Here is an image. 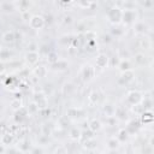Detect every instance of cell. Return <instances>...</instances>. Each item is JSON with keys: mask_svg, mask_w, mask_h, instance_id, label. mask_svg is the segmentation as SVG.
<instances>
[{"mask_svg": "<svg viewBox=\"0 0 154 154\" xmlns=\"http://www.w3.org/2000/svg\"><path fill=\"white\" fill-rule=\"evenodd\" d=\"M123 16V12L119 7H112L110 9V11L107 12V18L111 23H119Z\"/></svg>", "mask_w": 154, "mask_h": 154, "instance_id": "6da1fadb", "label": "cell"}, {"mask_svg": "<svg viewBox=\"0 0 154 154\" xmlns=\"http://www.w3.org/2000/svg\"><path fill=\"white\" fill-rule=\"evenodd\" d=\"M45 25V19L42 16H33L30 18V27L34 28V29H41Z\"/></svg>", "mask_w": 154, "mask_h": 154, "instance_id": "7a4b0ae2", "label": "cell"}, {"mask_svg": "<svg viewBox=\"0 0 154 154\" xmlns=\"http://www.w3.org/2000/svg\"><path fill=\"white\" fill-rule=\"evenodd\" d=\"M25 58H27L29 64H36L39 61V53L35 52V51H30V52L27 53Z\"/></svg>", "mask_w": 154, "mask_h": 154, "instance_id": "3957f363", "label": "cell"}, {"mask_svg": "<svg viewBox=\"0 0 154 154\" xmlns=\"http://www.w3.org/2000/svg\"><path fill=\"white\" fill-rule=\"evenodd\" d=\"M135 16H136L135 11H132V10H125V12H123L122 19H124V22H126V23H130L135 19Z\"/></svg>", "mask_w": 154, "mask_h": 154, "instance_id": "277c9868", "label": "cell"}, {"mask_svg": "<svg viewBox=\"0 0 154 154\" xmlns=\"http://www.w3.org/2000/svg\"><path fill=\"white\" fill-rule=\"evenodd\" d=\"M107 61H109V58H107L106 54H99L96 57V66H99V68H105L107 65Z\"/></svg>", "mask_w": 154, "mask_h": 154, "instance_id": "5b68a950", "label": "cell"}, {"mask_svg": "<svg viewBox=\"0 0 154 154\" xmlns=\"http://www.w3.org/2000/svg\"><path fill=\"white\" fill-rule=\"evenodd\" d=\"M82 74H83V77L86 80H90L94 76V69L90 65H86L83 70H82Z\"/></svg>", "mask_w": 154, "mask_h": 154, "instance_id": "8992f818", "label": "cell"}, {"mask_svg": "<svg viewBox=\"0 0 154 154\" xmlns=\"http://www.w3.org/2000/svg\"><path fill=\"white\" fill-rule=\"evenodd\" d=\"M128 100H129L132 105H136L137 102L141 100V94L138 93V91H131L129 96H128Z\"/></svg>", "mask_w": 154, "mask_h": 154, "instance_id": "52a82bcc", "label": "cell"}, {"mask_svg": "<svg viewBox=\"0 0 154 154\" xmlns=\"http://www.w3.org/2000/svg\"><path fill=\"white\" fill-rule=\"evenodd\" d=\"M3 40H4V42H6V43H12V42H14V40H16L14 33H13V32H6V33L3 35Z\"/></svg>", "mask_w": 154, "mask_h": 154, "instance_id": "ba28073f", "label": "cell"}, {"mask_svg": "<svg viewBox=\"0 0 154 154\" xmlns=\"http://www.w3.org/2000/svg\"><path fill=\"white\" fill-rule=\"evenodd\" d=\"M89 128H90V130L91 131H97L101 128V124H100V122L99 120H96V119H93L90 122V124H89Z\"/></svg>", "mask_w": 154, "mask_h": 154, "instance_id": "9c48e42d", "label": "cell"}, {"mask_svg": "<svg viewBox=\"0 0 154 154\" xmlns=\"http://www.w3.org/2000/svg\"><path fill=\"white\" fill-rule=\"evenodd\" d=\"M89 101H90V104L95 105L96 102L99 101V93H97V91H91L89 95Z\"/></svg>", "mask_w": 154, "mask_h": 154, "instance_id": "30bf717a", "label": "cell"}, {"mask_svg": "<svg viewBox=\"0 0 154 154\" xmlns=\"http://www.w3.org/2000/svg\"><path fill=\"white\" fill-rule=\"evenodd\" d=\"M81 137V131L78 129H72L70 131V138H72V140H78V138Z\"/></svg>", "mask_w": 154, "mask_h": 154, "instance_id": "8fae6325", "label": "cell"}, {"mask_svg": "<svg viewBox=\"0 0 154 154\" xmlns=\"http://www.w3.org/2000/svg\"><path fill=\"white\" fill-rule=\"evenodd\" d=\"M132 76H134V74H132V71L128 70V71H124L123 72V80H124L125 82H129V81H132Z\"/></svg>", "mask_w": 154, "mask_h": 154, "instance_id": "7c38bea8", "label": "cell"}, {"mask_svg": "<svg viewBox=\"0 0 154 154\" xmlns=\"http://www.w3.org/2000/svg\"><path fill=\"white\" fill-rule=\"evenodd\" d=\"M1 141H3V145H10L12 141V135L11 134H5L1 137Z\"/></svg>", "mask_w": 154, "mask_h": 154, "instance_id": "4fadbf2b", "label": "cell"}, {"mask_svg": "<svg viewBox=\"0 0 154 154\" xmlns=\"http://www.w3.org/2000/svg\"><path fill=\"white\" fill-rule=\"evenodd\" d=\"M117 147H118V140H116V138H111V140H109V148L110 149H116Z\"/></svg>", "mask_w": 154, "mask_h": 154, "instance_id": "5bb4252c", "label": "cell"}, {"mask_svg": "<svg viewBox=\"0 0 154 154\" xmlns=\"http://www.w3.org/2000/svg\"><path fill=\"white\" fill-rule=\"evenodd\" d=\"M11 105H12V107H13V110H16V111H18L20 107H22V104H20V101H19L18 99L12 100V101H11Z\"/></svg>", "mask_w": 154, "mask_h": 154, "instance_id": "9a60e30c", "label": "cell"}, {"mask_svg": "<svg viewBox=\"0 0 154 154\" xmlns=\"http://www.w3.org/2000/svg\"><path fill=\"white\" fill-rule=\"evenodd\" d=\"M35 72H36V75H39V77H45L46 76V68L40 66V68H38L36 70H35Z\"/></svg>", "mask_w": 154, "mask_h": 154, "instance_id": "2e32d148", "label": "cell"}, {"mask_svg": "<svg viewBox=\"0 0 154 154\" xmlns=\"http://www.w3.org/2000/svg\"><path fill=\"white\" fill-rule=\"evenodd\" d=\"M119 68H120V70H123V71H128V70H130V65H129V63H128V61L123 60L122 63L119 64Z\"/></svg>", "mask_w": 154, "mask_h": 154, "instance_id": "e0dca14e", "label": "cell"}, {"mask_svg": "<svg viewBox=\"0 0 154 154\" xmlns=\"http://www.w3.org/2000/svg\"><path fill=\"white\" fill-rule=\"evenodd\" d=\"M48 57H49V61H51V63H57V61H58L57 55H55L54 53H51V54L48 55Z\"/></svg>", "mask_w": 154, "mask_h": 154, "instance_id": "ac0fdd59", "label": "cell"}, {"mask_svg": "<svg viewBox=\"0 0 154 154\" xmlns=\"http://www.w3.org/2000/svg\"><path fill=\"white\" fill-rule=\"evenodd\" d=\"M57 154H66V151H65V148H64V147H60L59 149L57 151Z\"/></svg>", "mask_w": 154, "mask_h": 154, "instance_id": "d6986e66", "label": "cell"}, {"mask_svg": "<svg viewBox=\"0 0 154 154\" xmlns=\"http://www.w3.org/2000/svg\"><path fill=\"white\" fill-rule=\"evenodd\" d=\"M4 71H5V65H4L3 61H0V74H3Z\"/></svg>", "mask_w": 154, "mask_h": 154, "instance_id": "ffe728a7", "label": "cell"}, {"mask_svg": "<svg viewBox=\"0 0 154 154\" xmlns=\"http://www.w3.org/2000/svg\"><path fill=\"white\" fill-rule=\"evenodd\" d=\"M14 154H24L22 151H16V153H14Z\"/></svg>", "mask_w": 154, "mask_h": 154, "instance_id": "44dd1931", "label": "cell"}, {"mask_svg": "<svg viewBox=\"0 0 154 154\" xmlns=\"http://www.w3.org/2000/svg\"><path fill=\"white\" fill-rule=\"evenodd\" d=\"M3 151H4V148H3V147H0V152H3Z\"/></svg>", "mask_w": 154, "mask_h": 154, "instance_id": "7402d4cb", "label": "cell"}]
</instances>
